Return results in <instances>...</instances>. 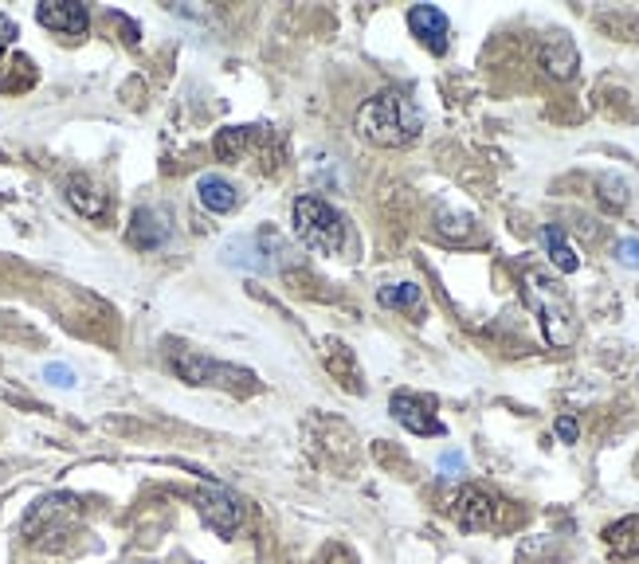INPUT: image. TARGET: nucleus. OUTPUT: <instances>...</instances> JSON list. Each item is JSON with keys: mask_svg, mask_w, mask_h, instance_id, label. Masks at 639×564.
<instances>
[{"mask_svg": "<svg viewBox=\"0 0 639 564\" xmlns=\"http://www.w3.org/2000/svg\"><path fill=\"white\" fill-rule=\"evenodd\" d=\"M423 129L420 106L405 91H380L357 111V134L380 149H400L416 142Z\"/></svg>", "mask_w": 639, "mask_h": 564, "instance_id": "1", "label": "nucleus"}, {"mask_svg": "<svg viewBox=\"0 0 639 564\" xmlns=\"http://www.w3.org/2000/svg\"><path fill=\"white\" fill-rule=\"evenodd\" d=\"M294 231L298 240L306 243L311 251H326V255H337V251L354 243V231H349V220L337 212L334 205L318 197H298L294 200Z\"/></svg>", "mask_w": 639, "mask_h": 564, "instance_id": "2", "label": "nucleus"}, {"mask_svg": "<svg viewBox=\"0 0 639 564\" xmlns=\"http://www.w3.org/2000/svg\"><path fill=\"white\" fill-rule=\"evenodd\" d=\"M526 302L537 310L545 325V337L553 345H569L573 334H577V325H573V306H569V294L562 291V282L545 279V274L530 271L526 274Z\"/></svg>", "mask_w": 639, "mask_h": 564, "instance_id": "3", "label": "nucleus"}, {"mask_svg": "<svg viewBox=\"0 0 639 564\" xmlns=\"http://www.w3.org/2000/svg\"><path fill=\"white\" fill-rule=\"evenodd\" d=\"M174 368L189 380V385H224V388H240L243 380H251V373H240L232 365H217V361L200 357V353L177 345L174 349Z\"/></svg>", "mask_w": 639, "mask_h": 564, "instance_id": "4", "label": "nucleus"}, {"mask_svg": "<svg viewBox=\"0 0 639 564\" xmlns=\"http://www.w3.org/2000/svg\"><path fill=\"white\" fill-rule=\"evenodd\" d=\"M499 513H502V502L483 487H467L451 498V518H455L463 530H491V525H499Z\"/></svg>", "mask_w": 639, "mask_h": 564, "instance_id": "5", "label": "nucleus"}, {"mask_svg": "<svg viewBox=\"0 0 639 564\" xmlns=\"http://www.w3.org/2000/svg\"><path fill=\"white\" fill-rule=\"evenodd\" d=\"M35 20L48 28V32H55V35H83L87 32V24H91V12H87V4H71V0H44L40 9H35Z\"/></svg>", "mask_w": 639, "mask_h": 564, "instance_id": "6", "label": "nucleus"}, {"mask_svg": "<svg viewBox=\"0 0 639 564\" xmlns=\"http://www.w3.org/2000/svg\"><path fill=\"white\" fill-rule=\"evenodd\" d=\"M200 502V513H205V522L212 525V530L220 533V537H232L235 525H240L243 518V505L240 498L232 494V490H205V494H197Z\"/></svg>", "mask_w": 639, "mask_h": 564, "instance_id": "7", "label": "nucleus"}, {"mask_svg": "<svg viewBox=\"0 0 639 564\" xmlns=\"http://www.w3.org/2000/svg\"><path fill=\"white\" fill-rule=\"evenodd\" d=\"M392 416H397V424H405L412 436H443V424L432 416V404L420 400V396L412 393H397L389 400Z\"/></svg>", "mask_w": 639, "mask_h": 564, "instance_id": "8", "label": "nucleus"}, {"mask_svg": "<svg viewBox=\"0 0 639 564\" xmlns=\"http://www.w3.org/2000/svg\"><path fill=\"white\" fill-rule=\"evenodd\" d=\"M408 28H412V35L428 52L436 55L448 52V17H443L436 4H416V9L408 12Z\"/></svg>", "mask_w": 639, "mask_h": 564, "instance_id": "9", "label": "nucleus"}, {"mask_svg": "<svg viewBox=\"0 0 639 564\" xmlns=\"http://www.w3.org/2000/svg\"><path fill=\"white\" fill-rule=\"evenodd\" d=\"M197 192H200V205L208 208V212H232L235 205H240V192H235L232 180L224 177H200L197 180Z\"/></svg>", "mask_w": 639, "mask_h": 564, "instance_id": "10", "label": "nucleus"}, {"mask_svg": "<svg viewBox=\"0 0 639 564\" xmlns=\"http://www.w3.org/2000/svg\"><path fill=\"white\" fill-rule=\"evenodd\" d=\"M224 263L228 267H243V271H268V259L260 251V236H235V240L224 243Z\"/></svg>", "mask_w": 639, "mask_h": 564, "instance_id": "11", "label": "nucleus"}, {"mask_svg": "<svg viewBox=\"0 0 639 564\" xmlns=\"http://www.w3.org/2000/svg\"><path fill=\"white\" fill-rule=\"evenodd\" d=\"M605 541L612 549L616 561H639V513L636 518H624V522L608 525Z\"/></svg>", "mask_w": 639, "mask_h": 564, "instance_id": "12", "label": "nucleus"}, {"mask_svg": "<svg viewBox=\"0 0 639 564\" xmlns=\"http://www.w3.org/2000/svg\"><path fill=\"white\" fill-rule=\"evenodd\" d=\"M130 240H134V248H146V251L161 248V243L169 240V223H165L157 212H149V208H138V212H134Z\"/></svg>", "mask_w": 639, "mask_h": 564, "instance_id": "13", "label": "nucleus"}, {"mask_svg": "<svg viewBox=\"0 0 639 564\" xmlns=\"http://www.w3.org/2000/svg\"><path fill=\"white\" fill-rule=\"evenodd\" d=\"M67 200L83 216H103L106 212V192H98V185L91 177H71L67 180Z\"/></svg>", "mask_w": 639, "mask_h": 564, "instance_id": "14", "label": "nucleus"}, {"mask_svg": "<svg viewBox=\"0 0 639 564\" xmlns=\"http://www.w3.org/2000/svg\"><path fill=\"white\" fill-rule=\"evenodd\" d=\"M542 63L549 75L557 79H569L573 71H577V48H573L565 35H553L549 43H545V52H542Z\"/></svg>", "mask_w": 639, "mask_h": 564, "instance_id": "15", "label": "nucleus"}, {"mask_svg": "<svg viewBox=\"0 0 639 564\" xmlns=\"http://www.w3.org/2000/svg\"><path fill=\"white\" fill-rule=\"evenodd\" d=\"M542 243H545V251H549V259L557 267H562L565 274H573L580 267V259H577V251L569 248V240H565V231L562 228H553V223H545L542 228Z\"/></svg>", "mask_w": 639, "mask_h": 564, "instance_id": "16", "label": "nucleus"}, {"mask_svg": "<svg viewBox=\"0 0 639 564\" xmlns=\"http://www.w3.org/2000/svg\"><path fill=\"white\" fill-rule=\"evenodd\" d=\"M377 299H380V306H389V310H408L420 302V286H416V282H392V286H380Z\"/></svg>", "mask_w": 639, "mask_h": 564, "instance_id": "17", "label": "nucleus"}, {"mask_svg": "<svg viewBox=\"0 0 639 564\" xmlns=\"http://www.w3.org/2000/svg\"><path fill=\"white\" fill-rule=\"evenodd\" d=\"M44 376L52 380L55 388H75V373H71L67 365H48L44 368Z\"/></svg>", "mask_w": 639, "mask_h": 564, "instance_id": "18", "label": "nucleus"}, {"mask_svg": "<svg viewBox=\"0 0 639 564\" xmlns=\"http://www.w3.org/2000/svg\"><path fill=\"white\" fill-rule=\"evenodd\" d=\"M616 255H620L624 267H639V240H624L620 248H616Z\"/></svg>", "mask_w": 639, "mask_h": 564, "instance_id": "19", "label": "nucleus"}, {"mask_svg": "<svg viewBox=\"0 0 639 564\" xmlns=\"http://www.w3.org/2000/svg\"><path fill=\"white\" fill-rule=\"evenodd\" d=\"M20 35V28H17V20H9V17H0V52L9 48L12 40Z\"/></svg>", "mask_w": 639, "mask_h": 564, "instance_id": "20", "label": "nucleus"}, {"mask_svg": "<svg viewBox=\"0 0 639 564\" xmlns=\"http://www.w3.org/2000/svg\"><path fill=\"white\" fill-rule=\"evenodd\" d=\"M557 436H562L565 443H577V419H573V416L557 419Z\"/></svg>", "mask_w": 639, "mask_h": 564, "instance_id": "21", "label": "nucleus"}, {"mask_svg": "<svg viewBox=\"0 0 639 564\" xmlns=\"http://www.w3.org/2000/svg\"><path fill=\"white\" fill-rule=\"evenodd\" d=\"M455 467H463V459H459V455H448V459H443V470H455Z\"/></svg>", "mask_w": 639, "mask_h": 564, "instance_id": "22", "label": "nucleus"}]
</instances>
